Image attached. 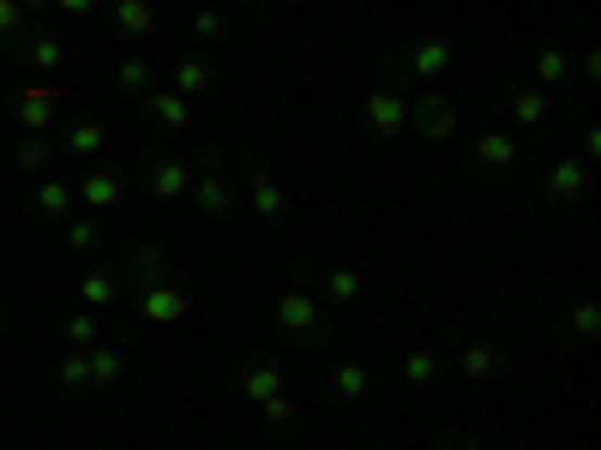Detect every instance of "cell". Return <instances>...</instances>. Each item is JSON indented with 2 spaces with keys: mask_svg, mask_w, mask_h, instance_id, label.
<instances>
[{
  "mask_svg": "<svg viewBox=\"0 0 601 450\" xmlns=\"http://www.w3.org/2000/svg\"><path fill=\"white\" fill-rule=\"evenodd\" d=\"M115 25L127 30V37H151V30H157V7H151V0H115Z\"/></svg>",
  "mask_w": 601,
  "mask_h": 450,
  "instance_id": "obj_22",
  "label": "cell"
},
{
  "mask_svg": "<svg viewBox=\"0 0 601 450\" xmlns=\"http://www.w3.org/2000/svg\"><path fill=\"white\" fill-rule=\"evenodd\" d=\"M210 85H217V73H210L205 61H181V66H175V90H181L187 103H193V97H205Z\"/></svg>",
  "mask_w": 601,
  "mask_h": 450,
  "instance_id": "obj_25",
  "label": "cell"
},
{
  "mask_svg": "<svg viewBox=\"0 0 601 450\" xmlns=\"http://www.w3.org/2000/svg\"><path fill=\"white\" fill-rule=\"evenodd\" d=\"M283 7H307V0H283Z\"/></svg>",
  "mask_w": 601,
  "mask_h": 450,
  "instance_id": "obj_42",
  "label": "cell"
},
{
  "mask_svg": "<svg viewBox=\"0 0 601 450\" xmlns=\"http://www.w3.org/2000/svg\"><path fill=\"white\" fill-rule=\"evenodd\" d=\"M151 78H157V73H151V61H120L115 66V85L127 90V97H132V90H151Z\"/></svg>",
  "mask_w": 601,
  "mask_h": 450,
  "instance_id": "obj_34",
  "label": "cell"
},
{
  "mask_svg": "<svg viewBox=\"0 0 601 450\" xmlns=\"http://www.w3.org/2000/svg\"><path fill=\"white\" fill-rule=\"evenodd\" d=\"M367 127H373V139H404V132H415L409 127V97L397 85H373L367 90Z\"/></svg>",
  "mask_w": 601,
  "mask_h": 450,
  "instance_id": "obj_3",
  "label": "cell"
},
{
  "mask_svg": "<svg viewBox=\"0 0 601 450\" xmlns=\"http://www.w3.org/2000/svg\"><path fill=\"white\" fill-rule=\"evenodd\" d=\"M596 156H601V127H589L584 132V163H596Z\"/></svg>",
  "mask_w": 601,
  "mask_h": 450,
  "instance_id": "obj_39",
  "label": "cell"
},
{
  "mask_svg": "<svg viewBox=\"0 0 601 450\" xmlns=\"http://www.w3.org/2000/svg\"><path fill=\"white\" fill-rule=\"evenodd\" d=\"M49 163H54V144L42 139V132H25V144L13 151V168H18V175H30V180H42V175H49Z\"/></svg>",
  "mask_w": 601,
  "mask_h": 450,
  "instance_id": "obj_16",
  "label": "cell"
},
{
  "mask_svg": "<svg viewBox=\"0 0 601 450\" xmlns=\"http://www.w3.org/2000/svg\"><path fill=\"white\" fill-rule=\"evenodd\" d=\"M54 97H61L54 85H25V97H18V127H25V132H49Z\"/></svg>",
  "mask_w": 601,
  "mask_h": 450,
  "instance_id": "obj_10",
  "label": "cell"
},
{
  "mask_svg": "<svg viewBox=\"0 0 601 450\" xmlns=\"http://www.w3.org/2000/svg\"><path fill=\"white\" fill-rule=\"evenodd\" d=\"M187 198H193V210L205 222H222L235 217V187H229V175L217 168V151H205V168L193 175V187H187Z\"/></svg>",
  "mask_w": 601,
  "mask_h": 450,
  "instance_id": "obj_2",
  "label": "cell"
},
{
  "mask_svg": "<svg viewBox=\"0 0 601 450\" xmlns=\"http://www.w3.org/2000/svg\"><path fill=\"white\" fill-rule=\"evenodd\" d=\"M577 66H584L589 85H601V54H596V49H584V61H577Z\"/></svg>",
  "mask_w": 601,
  "mask_h": 450,
  "instance_id": "obj_38",
  "label": "cell"
},
{
  "mask_svg": "<svg viewBox=\"0 0 601 450\" xmlns=\"http://www.w3.org/2000/svg\"><path fill=\"white\" fill-rule=\"evenodd\" d=\"M193 37L199 42H222V37H229V18H222L217 7H199V13H193Z\"/></svg>",
  "mask_w": 601,
  "mask_h": 450,
  "instance_id": "obj_33",
  "label": "cell"
},
{
  "mask_svg": "<svg viewBox=\"0 0 601 450\" xmlns=\"http://www.w3.org/2000/svg\"><path fill=\"white\" fill-rule=\"evenodd\" d=\"M18 7H25V18L30 13H49V0H18Z\"/></svg>",
  "mask_w": 601,
  "mask_h": 450,
  "instance_id": "obj_40",
  "label": "cell"
},
{
  "mask_svg": "<svg viewBox=\"0 0 601 450\" xmlns=\"http://www.w3.org/2000/svg\"><path fill=\"white\" fill-rule=\"evenodd\" d=\"M151 120H157L163 132H187L193 127V103H187L181 90H157V97H151Z\"/></svg>",
  "mask_w": 601,
  "mask_h": 450,
  "instance_id": "obj_14",
  "label": "cell"
},
{
  "mask_svg": "<svg viewBox=\"0 0 601 450\" xmlns=\"http://www.w3.org/2000/svg\"><path fill=\"white\" fill-rule=\"evenodd\" d=\"M511 115H517V127H541V120H548V90H541V85H517V90H511Z\"/></svg>",
  "mask_w": 601,
  "mask_h": 450,
  "instance_id": "obj_21",
  "label": "cell"
},
{
  "mask_svg": "<svg viewBox=\"0 0 601 450\" xmlns=\"http://www.w3.org/2000/svg\"><path fill=\"white\" fill-rule=\"evenodd\" d=\"M589 193V163H553L548 168V198L553 205H577Z\"/></svg>",
  "mask_w": 601,
  "mask_h": 450,
  "instance_id": "obj_11",
  "label": "cell"
},
{
  "mask_svg": "<svg viewBox=\"0 0 601 450\" xmlns=\"http://www.w3.org/2000/svg\"><path fill=\"white\" fill-rule=\"evenodd\" d=\"M404 378H409V385H433V378H439V355H433V348H409V355H404Z\"/></svg>",
  "mask_w": 601,
  "mask_h": 450,
  "instance_id": "obj_31",
  "label": "cell"
},
{
  "mask_svg": "<svg viewBox=\"0 0 601 450\" xmlns=\"http://www.w3.org/2000/svg\"><path fill=\"white\" fill-rule=\"evenodd\" d=\"M241 7H259V0H241Z\"/></svg>",
  "mask_w": 601,
  "mask_h": 450,
  "instance_id": "obj_43",
  "label": "cell"
},
{
  "mask_svg": "<svg viewBox=\"0 0 601 450\" xmlns=\"http://www.w3.org/2000/svg\"><path fill=\"white\" fill-rule=\"evenodd\" d=\"M49 7H61L66 18H91L97 13V0H49Z\"/></svg>",
  "mask_w": 601,
  "mask_h": 450,
  "instance_id": "obj_37",
  "label": "cell"
},
{
  "mask_svg": "<svg viewBox=\"0 0 601 450\" xmlns=\"http://www.w3.org/2000/svg\"><path fill=\"white\" fill-rule=\"evenodd\" d=\"M565 73H572V54H565L560 42L536 54V85H541V90H548V85H565Z\"/></svg>",
  "mask_w": 601,
  "mask_h": 450,
  "instance_id": "obj_29",
  "label": "cell"
},
{
  "mask_svg": "<svg viewBox=\"0 0 601 450\" xmlns=\"http://www.w3.org/2000/svg\"><path fill=\"white\" fill-rule=\"evenodd\" d=\"M325 300H331V307H349V300H361V270L331 265V270H325Z\"/></svg>",
  "mask_w": 601,
  "mask_h": 450,
  "instance_id": "obj_23",
  "label": "cell"
},
{
  "mask_svg": "<svg viewBox=\"0 0 601 450\" xmlns=\"http://www.w3.org/2000/svg\"><path fill=\"white\" fill-rule=\"evenodd\" d=\"M187 312H193V300H187L181 283H169V277L144 283V295H139V319L144 324H187Z\"/></svg>",
  "mask_w": 601,
  "mask_h": 450,
  "instance_id": "obj_4",
  "label": "cell"
},
{
  "mask_svg": "<svg viewBox=\"0 0 601 450\" xmlns=\"http://www.w3.org/2000/svg\"><path fill=\"white\" fill-rule=\"evenodd\" d=\"M271 319H277V331H283V336H295V343H314V336H319V319H325V300H319L307 283H289L283 295H277V312H271Z\"/></svg>",
  "mask_w": 601,
  "mask_h": 450,
  "instance_id": "obj_1",
  "label": "cell"
},
{
  "mask_svg": "<svg viewBox=\"0 0 601 450\" xmlns=\"http://www.w3.org/2000/svg\"><path fill=\"white\" fill-rule=\"evenodd\" d=\"M79 295H85V307H91V312H108L120 300V277H115V270H91V277H79Z\"/></svg>",
  "mask_w": 601,
  "mask_h": 450,
  "instance_id": "obj_19",
  "label": "cell"
},
{
  "mask_svg": "<svg viewBox=\"0 0 601 450\" xmlns=\"http://www.w3.org/2000/svg\"><path fill=\"white\" fill-rule=\"evenodd\" d=\"M259 414H265V421H271V426H283V421H295V402H289V390H277V397H271V402H259Z\"/></svg>",
  "mask_w": 601,
  "mask_h": 450,
  "instance_id": "obj_36",
  "label": "cell"
},
{
  "mask_svg": "<svg viewBox=\"0 0 601 450\" xmlns=\"http://www.w3.org/2000/svg\"><path fill=\"white\" fill-rule=\"evenodd\" d=\"M103 144H108V127H103V120H79V127L66 132V151H73V156H97Z\"/></svg>",
  "mask_w": 601,
  "mask_h": 450,
  "instance_id": "obj_27",
  "label": "cell"
},
{
  "mask_svg": "<svg viewBox=\"0 0 601 450\" xmlns=\"http://www.w3.org/2000/svg\"><path fill=\"white\" fill-rule=\"evenodd\" d=\"M85 360H91V390H115L120 373H127V348H115V343L85 348Z\"/></svg>",
  "mask_w": 601,
  "mask_h": 450,
  "instance_id": "obj_12",
  "label": "cell"
},
{
  "mask_svg": "<svg viewBox=\"0 0 601 450\" xmlns=\"http://www.w3.org/2000/svg\"><path fill=\"white\" fill-rule=\"evenodd\" d=\"M25 61L37 66V73H61V66H66V42L49 37V30H37V42L25 49Z\"/></svg>",
  "mask_w": 601,
  "mask_h": 450,
  "instance_id": "obj_24",
  "label": "cell"
},
{
  "mask_svg": "<svg viewBox=\"0 0 601 450\" xmlns=\"http://www.w3.org/2000/svg\"><path fill=\"white\" fill-rule=\"evenodd\" d=\"M54 378H61V390H91V360H85V348H73V355L54 367Z\"/></svg>",
  "mask_w": 601,
  "mask_h": 450,
  "instance_id": "obj_30",
  "label": "cell"
},
{
  "mask_svg": "<svg viewBox=\"0 0 601 450\" xmlns=\"http://www.w3.org/2000/svg\"><path fill=\"white\" fill-rule=\"evenodd\" d=\"M458 450H487V445H482V433H470V438H463Z\"/></svg>",
  "mask_w": 601,
  "mask_h": 450,
  "instance_id": "obj_41",
  "label": "cell"
},
{
  "mask_svg": "<svg viewBox=\"0 0 601 450\" xmlns=\"http://www.w3.org/2000/svg\"><path fill=\"white\" fill-rule=\"evenodd\" d=\"M517 156H523L517 132H482V139H475V163H482L487 175H506V168H517Z\"/></svg>",
  "mask_w": 601,
  "mask_h": 450,
  "instance_id": "obj_9",
  "label": "cell"
},
{
  "mask_svg": "<svg viewBox=\"0 0 601 450\" xmlns=\"http://www.w3.org/2000/svg\"><path fill=\"white\" fill-rule=\"evenodd\" d=\"M409 127H421L433 144H445L463 132V115L445 103V90H421V103H409Z\"/></svg>",
  "mask_w": 601,
  "mask_h": 450,
  "instance_id": "obj_5",
  "label": "cell"
},
{
  "mask_svg": "<svg viewBox=\"0 0 601 450\" xmlns=\"http://www.w3.org/2000/svg\"><path fill=\"white\" fill-rule=\"evenodd\" d=\"M458 373L470 378V385H487V378H499V355L487 343H463V355H458Z\"/></svg>",
  "mask_w": 601,
  "mask_h": 450,
  "instance_id": "obj_20",
  "label": "cell"
},
{
  "mask_svg": "<svg viewBox=\"0 0 601 450\" xmlns=\"http://www.w3.org/2000/svg\"><path fill=\"white\" fill-rule=\"evenodd\" d=\"M241 390H247V402H271L277 390H283V367H271V360H253L247 373H241Z\"/></svg>",
  "mask_w": 601,
  "mask_h": 450,
  "instance_id": "obj_18",
  "label": "cell"
},
{
  "mask_svg": "<svg viewBox=\"0 0 601 450\" xmlns=\"http://www.w3.org/2000/svg\"><path fill=\"white\" fill-rule=\"evenodd\" d=\"M66 246H73V253H97V246H103V222H97V217H79L73 229H66Z\"/></svg>",
  "mask_w": 601,
  "mask_h": 450,
  "instance_id": "obj_32",
  "label": "cell"
},
{
  "mask_svg": "<svg viewBox=\"0 0 601 450\" xmlns=\"http://www.w3.org/2000/svg\"><path fill=\"white\" fill-rule=\"evenodd\" d=\"M331 390H337L343 402H367V390H373V367H361V360H343L337 373H331Z\"/></svg>",
  "mask_w": 601,
  "mask_h": 450,
  "instance_id": "obj_17",
  "label": "cell"
},
{
  "mask_svg": "<svg viewBox=\"0 0 601 450\" xmlns=\"http://www.w3.org/2000/svg\"><path fill=\"white\" fill-rule=\"evenodd\" d=\"M247 187H253V217H259V222H277V217L289 210V198H283V187H277V175L253 168V175H247Z\"/></svg>",
  "mask_w": 601,
  "mask_h": 450,
  "instance_id": "obj_13",
  "label": "cell"
},
{
  "mask_svg": "<svg viewBox=\"0 0 601 450\" xmlns=\"http://www.w3.org/2000/svg\"><path fill=\"white\" fill-rule=\"evenodd\" d=\"M451 61H458V54H451L445 37H421L415 49H409V73H415L421 85H439V78L451 73Z\"/></svg>",
  "mask_w": 601,
  "mask_h": 450,
  "instance_id": "obj_6",
  "label": "cell"
},
{
  "mask_svg": "<svg viewBox=\"0 0 601 450\" xmlns=\"http://www.w3.org/2000/svg\"><path fill=\"white\" fill-rule=\"evenodd\" d=\"M85 198V210H115L120 193H127V175H115V168H91L85 180H73Z\"/></svg>",
  "mask_w": 601,
  "mask_h": 450,
  "instance_id": "obj_7",
  "label": "cell"
},
{
  "mask_svg": "<svg viewBox=\"0 0 601 450\" xmlns=\"http://www.w3.org/2000/svg\"><path fill=\"white\" fill-rule=\"evenodd\" d=\"M25 37V7L18 0H0V42H13Z\"/></svg>",
  "mask_w": 601,
  "mask_h": 450,
  "instance_id": "obj_35",
  "label": "cell"
},
{
  "mask_svg": "<svg viewBox=\"0 0 601 450\" xmlns=\"http://www.w3.org/2000/svg\"><path fill=\"white\" fill-rule=\"evenodd\" d=\"M66 343H73V348H97V343H103V312H91V307L73 312V319H66Z\"/></svg>",
  "mask_w": 601,
  "mask_h": 450,
  "instance_id": "obj_26",
  "label": "cell"
},
{
  "mask_svg": "<svg viewBox=\"0 0 601 450\" xmlns=\"http://www.w3.org/2000/svg\"><path fill=\"white\" fill-rule=\"evenodd\" d=\"M30 198H37V210H42V217H66V210L79 205V187H73V180H54V175H42V180H37V193H30Z\"/></svg>",
  "mask_w": 601,
  "mask_h": 450,
  "instance_id": "obj_15",
  "label": "cell"
},
{
  "mask_svg": "<svg viewBox=\"0 0 601 450\" xmlns=\"http://www.w3.org/2000/svg\"><path fill=\"white\" fill-rule=\"evenodd\" d=\"M187 187H193V168H187L181 156H157V163H151V198L175 205V198H187Z\"/></svg>",
  "mask_w": 601,
  "mask_h": 450,
  "instance_id": "obj_8",
  "label": "cell"
},
{
  "mask_svg": "<svg viewBox=\"0 0 601 450\" xmlns=\"http://www.w3.org/2000/svg\"><path fill=\"white\" fill-rule=\"evenodd\" d=\"M565 331H572L577 343H596V336H601V307H596V300H577V307L565 312Z\"/></svg>",
  "mask_w": 601,
  "mask_h": 450,
  "instance_id": "obj_28",
  "label": "cell"
}]
</instances>
